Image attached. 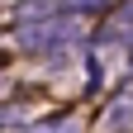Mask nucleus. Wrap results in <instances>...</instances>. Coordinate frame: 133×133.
Wrapping results in <instances>:
<instances>
[{
  "mask_svg": "<svg viewBox=\"0 0 133 133\" xmlns=\"http://www.w3.org/2000/svg\"><path fill=\"white\" fill-rule=\"evenodd\" d=\"M71 33H76V24H62V14H48V24H24L19 43L24 48H52L62 38H71Z\"/></svg>",
  "mask_w": 133,
  "mask_h": 133,
  "instance_id": "nucleus-1",
  "label": "nucleus"
},
{
  "mask_svg": "<svg viewBox=\"0 0 133 133\" xmlns=\"http://www.w3.org/2000/svg\"><path fill=\"white\" fill-rule=\"evenodd\" d=\"M14 119H24L19 109H0V124H14Z\"/></svg>",
  "mask_w": 133,
  "mask_h": 133,
  "instance_id": "nucleus-2",
  "label": "nucleus"
},
{
  "mask_svg": "<svg viewBox=\"0 0 133 133\" xmlns=\"http://www.w3.org/2000/svg\"><path fill=\"white\" fill-rule=\"evenodd\" d=\"M38 133H71V124H52V128H38Z\"/></svg>",
  "mask_w": 133,
  "mask_h": 133,
  "instance_id": "nucleus-3",
  "label": "nucleus"
}]
</instances>
